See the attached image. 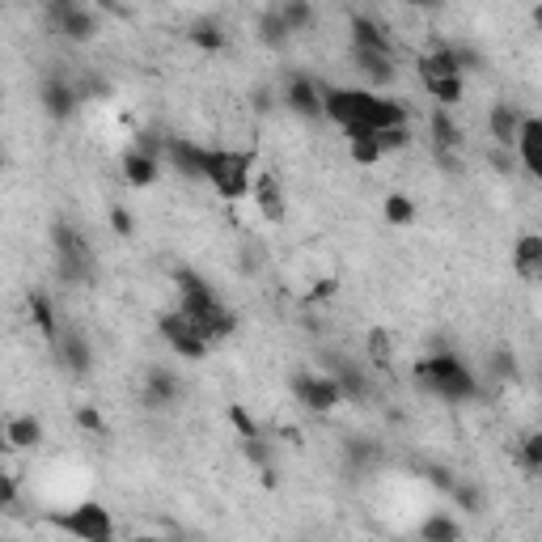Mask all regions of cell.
<instances>
[{"label": "cell", "instance_id": "bcb514c9", "mask_svg": "<svg viewBox=\"0 0 542 542\" xmlns=\"http://www.w3.org/2000/svg\"><path fill=\"white\" fill-rule=\"evenodd\" d=\"M132 542H174V534H132Z\"/></svg>", "mask_w": 542, "mask_h": 542}, {"label": "cell", "instance_id": "4dcf8cb0", "mask_svg": "<svg viewBox=\"0 0 542 542\" xmlns=\"http://www.w3.org/2000/svg\"><path fill=\"white\" fill-rule=\"evenodd\" d=\"M420 85L428 89L432 102L445 106V111H454V106L466 98V77H428V81H420Z\"/></svg>", "mask_w": 542, "mask_h": 542}, {"label": "cell", "instance_id": "60d3db41", "mask_svg": "<svg viewBox=\"0 0 542 542\" xmlns=\"http://www.w3.org/2000/svg\"><path fill=\"white\" fill-rule=\"evenodd\" d=\"M377 144H382V153H403V149H411V128L377 132Z\"/></svg>", "mask_w": 542, "mask_h": 542}, {"label": "cell", "instance_id": "7bdbcfd3", "mask_svg": "<svg viewBox=\"0 0 542 542\" xmlns=\"http://www.w3.org/2000/svg\"><path fill=\"white\" fill-rule=\"evenodd\" d=\"M0 504L13 513L17 509V471H9L5 479H0Z\"/></svg>", "mask_w": 542, "mask_h": 542}, {"label": "cell", "instance_id": "f35d334b", "mask_svg": "<svg viewBox=\"0 0 542 542\" xmlns=\"http://www.w3.org/2000/svg\"><path fill=\"white\" fill-rule=\"evenodd\" d=\"M72 420H77V428L85 432V437H106V415L98 411V407H77L72 411Z\"/></svg>", "mask_w": 542, "mask_h": 542}, {"label": "cell", "instance_id": "f546056e", "mask_svg": "<svg viewBox=\"0 0 542 542\" xmlns=\"http://www.w3.org/2000/svg\"><path fill=\"white\" fill-rule=\"evenodd\" d=\"M187 39L200 51H225L229 47V34H225V26L216 22V17H195V22L187 26Z\"/></svg>", "mask_w": 542, "mask_h": 542}, {"label": "cell", "instance_id": "8d00e7d4", "mask_svg": "<svg viewBox=\"0 0 542 542\" xmlns=\"http://www.w3.org/2000/svg\"><path fill=\"white\" fill-rule=\"evenodd\" d=\"M225 415H229L233 432H238V441H255V437H263V428L255 424V415H250V411H246L242 403H233V407H229Z\"/></svg>", "mask_w": 542, "mask_h": 542}, {"label": "cell", "instance_id": "d4e9b609", "mask_svg": "<svg viewBox=\"0 0 542 542\" xmlns=\"http://www.w3.org/2000/svg\"><path fill=\"white\" fill-rule=\"evenodd\" d=\"M513 271L521 280L542 276V233H521V238L513 242Z\"/></svg>", "mask_w": 542, "mask_h": 542}, {"label": "cell", "instance_id": "74e56055", "mask_svg": "<svg viewBox=\"0 0 542 542\" xmlns=\"http://www.w3.org/2000/svg\"><path fill=\"white\" fill-rule=\"evenodd\" d=\"M517 458H521V466H526V471H542V428H534V432H526V437H521V449H517Z\"/></svg>", "mask_w": 542, "mask_h": 542}, {"label": "cell", "instance_id": "d590c367", "mask_svg": "<svg viewBox=\"0 0 542 542\" xmlns=\"http://www.w3.org/2000/svg\"><path fill=\"white\" fill-rule=\"evenodd\" d=\"M449 500H454L462 513H483V504H487L483 487H479V483H466V479H458V487L449 492Z\"/></svg>", "mask_w": 542, "mask_h": 542}, {"label": "cell", "instance_id": "ac0fdd59", "mask_svg": "<svg viewBox=\"0 0 542 542\" xmlns=\"http://www.w3.org/2000/svg\"><path fill=\"white\" fill-rule=\"evenodd\" d=\"M250 200H255L259 216L271 225H280L284 216H288V195H284V183L276 174H259L255 178V191H250Z\"/></svg>", "mask_w": 542, "mask_h": 542}, {"label": "cell", "instance_id": "8992f818", "mask_svg": "<svg viewBox=\"0 0 542 542\" xmlns=\"http://www.w3.org/2000/svg\"><path fill=\"white\" fill-rule=\"evenodd\" d=\"M369 102L373 89H356V85H327V115L335 128L348 136L356 128H369Z\"/></svg>", "mask_w": 542, "mask_h": 542}, {"label": "cell", "instance_id": "52a82bcc", "mask_svg": "<svg viewBox=\"0 0 542 542\" xmlns=\"http://www.w3.org/2000/svg\"><path fill=\"white\" fill-rule=\"evenodd\" d=\"M157 331H161V339H166V348H170L178 360H204V356L212 352V343L204 339L200 322H191L183 310L161 314V318H157Z\"/></svg>", "mask_w": 542, "mask_h": 542}, {"label": "cell", "instance_id": "5bb4252c", "mask_svg": "<svg viewBox=\"0 0 542 542\" xmlns=\"http://www.w3.org/2000/svg\"><path fill=\"white\" fill-rule=\"evenodd\" d=\"M140 399H144V407H149V411H166V407H174L178 399H183V382H178V373L153 365L149 373H144Z\"/></svg>", "mask_w": 542, "mask_h": 542}, {"label": "cell", "instance_id": "7a4b0ae2", "mask_svg": "<svg viewBox=\"0 0 542 542\" xmlns=\"http://www.w3.org/2000/svg\"><path fill=\"white\" fill-rule=\"evenodd\" d=\"M208 187L225 204H242L255 191V153L250 149H212L208 161Z\"/></svg>", "mask_w": 542, "mask_h": 542}, {"label": "cell", "instance_id": "d6a6232c", "mask_svg": "<svg viewBox=\"0 0 542 542\" xmlns=\"http://www.w3.org/2000/svg\"><path fill=\"white\" fill-rule=\"evenodd\" d=\"M280 17L288 22V30H293V34H305V30H314L318 9L310 5V0H284V5H280Z\"/></svg>", "mask_w": 542, "mask_h": 542}, {"label": "cell", "instance_id": "603a6c76", "mask_svg": "<svg viewBox=\"0 0 542 542\" xmlns=\"http://www.w3.org/2000/svg\"><path fill=\"white\" fill-rule=\"evenodd\" d=\"M428 136H432V149H437V153H462V128H458V119L449 115L445 106H432Z\"/></svg>", "mask_w": 542, "mask_h": 542}, {"label": "cell", "instance_id": "b9f144b4", "mask_svg": "<svg viewBox=\"0 0 542 542\" xmlns=\"http://www.w3.org/2000/svg\"><path fill=\"white\" fill-rule=\"evenodd\" d=\"M343 449H348V458H352V462H373V458H377V445L365 441V437H352Z\"/></svg>", "mask_w": 542, "mask_h": 542}, {"label": "cell", "instance_id": "ab89813d", "mask_svg": "<svg viewBox=\"0 0 542 542\" xmlns=\"http://www.w3.org/2000/svg\"><path fill=\"white\" fill-rule=\"evenodd\" d=\"M106 221H111L115 238H136V216L123 208V204H111V212H106Z\"/></svg>", "mask_w": 542, "mask_h": 542}, {"label": "cell", "instance_id": "4fadbf2b", "mask_svg": "<svg viewBox=\"0 0 542 542\" xmlns=\"http://www.w3.org/2000/svg\"><path fill=\"white\" fill-rule=\"evenodd\" d=\"M348 39L352 47H365V51H382V56H394V39H390V26L382 22L377 13H352L348 17Z\"/></svg>", "mask_w": 542, "mask_h": 542}, {"label": "cell", "instance_id": "5b68a950", "mask_svg": "<svg viewBox=\"0 0 542 542\" xmlns=\"http://www.w3.org/2000/svg\"><path fill=\"white\" fill-rule=\"evenodd\" d=\"M174 288H178V310H183L191 322H212V318H221L229 305L221 301V293L200 276V271H191V267H174Z\"/></svg>", "mask_w": 542, "mask_h": 542}, {"label": "cell", "instance_id": "484cf974", "mask_svg": "<svg viewBox=\"0 0 542 542\" xmlns=\"http://www.w3.org/2000/svg\"><path fill=\"white\" fill-rule=\"evenodd\" d=\"M26 310H30V322H34V331H39L47 343H56L60 339V318H56V301H51L43 288H34L30 301H26Z\"/></svg>", "mask_w": 542, "mask_h": 542}, {"label": "cell", "instance_id": "9a60e30c", "mask_svg": "<svg viewBox=\"0 0 542 542\" xmlns=\"http://www.w3.org/2000/svg\"><path fill=\"white\" fill-rule=\"evenodd\" d=\"M521 128H526V115H521L513 102H496L492 111H487V136H492L496 149H513L517 153Z\"/></svg>", "mask_w": 542, "mask_h": 542}, {"label": "cell", "instance_id": "e0dca14e", "mask_svg": "<svg viewBox=\"0 0 542 542\" xmlns=\"http://www.w3.org/2000/svg\"><path fill=\"white\" fill-rule=\"evenodd\" d=\"M43 437H47V428H43L39 415L22 411V415H9V420H5V449H9V454H26V449H39Z\"/></svg>", "mask_w": 542, "mask_h": 542}, {"label": "cell", "instance_id": "6da1fadb", "mask_svg": "<svg viewBox=\"0 0 542 542\" xmlns=\"http://www.w3.org/2000/svg\"><path fill=\"white\" fill-rule=\"evenodd\" d=\"M415 382L441 403H466L479 394L475 373L458 352H437V356L420 360V365H415Z\"/></svg>", "mask_w": 542, "mask_h": 542}, {"label": "cell", "instance_id": "d6986e66", "mask_svg": "<svg viewBox=\"0 0 542 542\" xmlns=\"http://www.w3.org/2000/svg\"><path fill=\"white\" fill-rule=\"evenodd\" d=\"M331 377L339 382V390H343V399H348V403H369V394H373V373H365V369L356 365V360H348V356L331 360Z\"/></svg>", "mask_w": 542, "mask_h": 542}, {"label": "cell", "instance_id": "ee69618b", "mask_svg": "<svg viewBox=\"0 0 542 542\" xmlns=\"http://www.w3.org/2000/svg\"><path fill=\"white\" fill-rule=\"evenodd\" d=\"M492 166H496V174H509L513 170V149H496L492 144Z\"/></svg>", "mask_w": 542, "mask_h": 542}, {"label": "cell", "instance_id": "30bf717a", "mask_svg": "<svg viewBox=\"0 0 542 542\" xmlns=\"http://www.w3.org/2000/svg\"><path fill=\"white\" fill-rule=\"evenodd\" d=\"M280 102L297 119H322V115H327V85H318L310 72H288Z\"/></svg>", "mask_w": 542, "mask_h": 542}, {"label": "cell", "instance_id": "3957f363", "mask_svg": "<svg viewBox=\"0 0 542 542\" xmlns=\"http://www.w3.org/2000/svg\"><path fill=\"white\" fill-rule=\"evenodd\" d=\"M47 521L56 530H64L68 538H77V542H115L119 538L115 517H111V509H106L102 500H81V504H72V509H64V513H51Z\"/></svg>", "mask_w": 542, "mask_h": 542}, {"label": "cell", "instance_id": "ba28073f", "mask_svg": "<svg viewBox=\"0 0 542 542\" xmlns=\"http://www.w3.org/2000/svg\"><path fill=\"white\" fill-rule=\"evenodd\" d=\"M288 390H293V399L310 415H331V411H339L343 403H348L331 373H293Z\"/></svg>", "mask_w": 542, "mask_h": 542}, {"label": "cell", "instance_id": "836d02e7", "mask_svg": "<svg viewBox=\"0 0 542 542\" xmlns=\"http://www.w3.org/2000/svg\"><path fill=\"white\" fill-rule=\"evenodd\" d=\"M365 352H369V365L373 369H390V360H394V339L390 331H369V343H365Z\"/></svg>", "mask_w": 542, "mask_h": 542}, {"label": "cell", "instance_id": "8fae6325", "mask_svg": "<svg viewBox=\"0 0 542 542\" xmlns=\"http://www.w3.org/2000/svg\"><path fill=\"white\" fill-rule=\"evenodd\" d=\"M170 170L178 178H191V183H208V161H212V149L191 136H166V157Z\"/></svg>", "mask_w": 542, "mask_h": 542}, {"label": "cell", "instance_id": "2e32d148", "mask_svg": "<svg viewBox=\"0 0 542 542\" xmlns=\"http://www.w3.org/2000/svg\"><path fill=\"white\" fill-rule=\"evenodd\" d=\"M51 348H56L60 369H68L72 377H89V369H94V348H89V339L81 331H60V339Z\"/></svg>", "mask_w": 542, "mask_h": 542}, {"label": "cell", "instance_id": "9c48e42d", "mask_svg": "<svg viewBox=\"0 0 542 542\" xmlns=\"http://www.w3.org/2000/svg\"><path fill=\"white\" fill-rule=\"evenodd\" d=\"M47 17H51V26H56V34H64L68 43H94L98 39V13L81 5V0H56V5H47Z\"/></svg>", "mask_w": 542, "mask_h": 542}, {"label": "cell", "instance_id": "e575fe53", "mask_svg": "<svg viewBox=\"0 0 542 542\" xmlns=\"http://www.w3.org/2000/svg\"><path fill=\"white\" fill-rule=\"evenodd\" d=\"M242 458H246L250 466H259V475L276 471V449H271V441H263V437L242 441Z\"/></svg>", "mask_w": 542, "mask_h": 542}, {"label": "cell", "instance_id": "f6af8a7d", "mask_svg": "<svg viewBox=\"0 0 542 542\" xmlns=\"http://www.w3.org/2000/svg\"><path fill=\"white\" fill-rule=\"evenodd\" d=\"M492 365H496V377H513V369H517V360H513L509 352H496V356H492Z\"/></svg>", "mask_w": 542, "mask_h": 542}, {"label": "cell", "instance_id": "7c38bea8", "mask_svg": "<svg viewBox=\"0 0 542 542\" xmlns=\"http://www.w3.org/2000/svg\"><path fill=\"white\" fill-rule=\"evenodd\" d=\"M39 106H43V115L47 119H72L77 115V106H81V85H72L68 77H43L39 85Z\"/></svg>", "mask_w": 542, "mask_h": 542}, {"label": "cell", "instance_id": "4316f807", "mask_svg": "<svg viewBox=\"0 0 542 542\" xmlns=\"http://www.w3.org/2000/svg\"><path fill=\"white\" fill-rule=\"evenodd\" d=\"M255 30H259V43L271 47V51H280V47L293 43V30H288V22L280 17V5L263 9V13H259V22H255Z\"/></svg>", "mask_w": 542, "mask_h": 542}, {"label": "cell", "instance_id": "277c9868", "mask_svg": "<svg viewBox=\"0 0 542 542\" xmlns=\"http://www.w3.org/2000/svg\"><path fill=\"white\" fill-rule=\"evenodd\" d=\"M51 255H56V276L64 284H89L94 280V246L81 238V229L72 225H51Z\"/></svg>", "mask_w": 542, "mask_h": 542}, {"label": "cell", "instance_id": "ffe728a7", "mask_svg": "<svg viewBox=\"0 0 542 542\" xmlns=\"http://www.w3.org/2000/svg\"><path fill=\"white\" fill-rule=\"evenodd\" d=\"M415 68H420V81L428 77H462V56H458V43H432L420 60H415Z\"/></svg>", "mask_w": 542, "mask_h": 542}, {"label": "cell", "instance_id": "cb8c5ba5", "mask_svg": "<svg viewBox=\"0 0 542 542\" xmlns=\"http://www.w3.org/2000/svg\"><path fill=\"white\" fill-rule=\"evenodd\" d=\"M352 64L365 81H373V94L377 85H390L399 72H394V56H382V51H365V47H352Z\"/></svg>", "mask_w": 542, "mask_h": 542}, {"label": "cell", "instance_id": "f1b7e54d", "mask_svg": "<svg viewBox=\"0 0 542 542\" xmlns=\"http://www.w3.org/2000/svg\"><path fill=\"white\" fill-rule=\"evenodd\" d=\"M420 542H462V526H458V517L454 513H428L420 521Z\"/></svg>", "mask_w": 542, "mask_h": 542}, {"label": "cell", "instance_id": "83f0119b", "mask_svg": "<svg viewBox=\"0 0 542 542\" xmlns=\"http://www.w3.org/2000/svg\"><path fill=\"white\" fill-rule=\"evenodd\" d=\"M343 140H348V157L356 161V166H365V170H373L377 161L386 157L382 144H377V132H369V128H356V132H348Z\"/></svg>", "mask_w": 542, "mask_h": 542}, {"label": "cell", "instance_id": "44dd1931", "mask_svg": "<svg viewBox=\"0 0 542 542\" xmlns=\"http://www.w3.org/2000/svg\"><path fill=\"white\" fill-rule=\"evenodd\" d=\"M517 157L526 174L542 187V119L538 115H526V128H521V140H517Z\"/></svg>", "mask_w": 542, "mask_h": 542}, {"label": "cell", "instance_id": "7402d4cb", "mask_svg": "<svg viewBox=\"0 0 542 542\" xmlns=\"http://www.w3.org/2000/svg\"><path fill=\"white\" fill-rule=\"evenodd\" d=\"M119 170H123V183H128V187H153L161 178V157L128 149V153H123V161H119Z\"/></svg>", "mask_w": 542, "mask_h": 542}, {"label": "cell", "instance_id": "1f68e13d", "mask_svg": "<svg viewBox=\"0 0 542 542\" xmlns=\"http://www.w3.org/2000/svg\"><path fill=\"white\" fill-rule=\"evenodd\" d=\"M382 216H386V225L407 229V225H415V200H411V195H403V191H394V195H386V200H382Z\"/></svg>", "mask_w": 542, "mask_h": 542}]
</instances>
